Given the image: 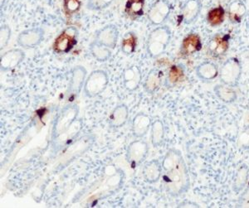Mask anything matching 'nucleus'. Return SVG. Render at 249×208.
Listing matches in <instances>:
<instances>
[{
	"instance_id": "obj_1",
	"label": "nucleus",
	"mask_w": 249,
	"mask_h": 208,
	"mask_svg": "<svg viewBox=\"0 0 249 208\" xmlns=\"http://www.w3.org/2000/svg\"><path fill=\"white\" fill-rule=\"evenodd\" d=\"M164 172L163 180L168 193L177 197L190 189V178L186 163L182 153L171 149L166 153L161 163Z\"/></svg>"
},
{
	"instance_id": "obj_2",
	"label": "nucleus",
	"mask_w": 249,
	"mask_h": 208,
	"mask_svg": "<svg viewBox=\"0 0 249 208\" xmlns=\"http://www.w3.org/2000/svg\"><path fill=\"white\" fill-rule=\"evenodd\" d=\"M171 38V31L167 26L154 29L148 37L147 52L152 57L160 56L166 50Z\"/></svg>"
},
{
	"instance_id": "obj_3",
	"label": "nucleus",
	"mask_w": 249,
	"mask_h": 208,
	"mask_svg": "<svg viewBox=\"0 0 249 208\" xmlns=\"http://www.w3.org/2000/svg\"><path fill=\"white\" fill-rule=\"evenodd\" d=\"M219 79L223 84L231 87L238 86L242 76V66L238 59L230 57L226 60L219 70Z\"/></svg>"
},
{
	"instance_id": "obj_4",
	"label": "nucleus",
	"mask_w": 249,
	"mask_h": 208,
	"mask_svg": "<svg viewBox=\"0 0 249 208\" xmlns=\"http://www.w3.org/2000/svg\"><path fill=\"white\" fill-rule=\"evenodd\" d=\"M109 78L106 71L102 70H93L86 80L84 92L88 97H95L102 94L107 87Z\"/></svg>"
},
{
	"instance_id": "obj_5",
	"label": "nucleus",
	"mask_w": 249,
	"mask_h": 208,
	"mask_svg": "<svg viewBox=\"0 0 249 208\" xmlns=\"http://www.w3.org/2000/svg\"><path fill=\"white\" fill-rule=\"evenodd\" d=\"M78 106L75 104L68 105L62 110L54 125L53 134L56 138L65 133L72 125L78 116Z\"/></svg>"
},
{
	"instance_id": "obj_6",
	"label": "nucleus",
	"mask_w": 249,
	"mask_h": 208,
	"mask_svg": "<svg viewBox=\"0 0 249 208\" xmlns=\"http://www.w3.org/2000/svg\"><path fill=\"white\" fill-rule=\"evenodd\" d=\"M77 30L74 27H68L60 34L54 42V51L57 53H68L77 43Z\"/></svg>"
},
{
	"instance_id": "obj_7",
	"label": "nucleus",
	"mask_w": 249,
	"mask_h": 208,
	"mask_svg": "<svg viewBox=\"0 0 249 208\" xmlns=\"http://www.w3.org/2000/svg\"><path fill=\"white\" fill-rule=\"evenodd\" d=\"M149 147L143 140L133 141L129 144L126 152V159L133 168L142 164L147 157Z\"/></svg>"
},
{
	"instance_id": "obj_8",
	"label": "nucleus",
	"mask_w": 249,
	"mask_h": 208,
	"mask_svg": "<svg viewBox=\"0 0 249 208\" xmlns=\"http://www.w3.org/2000/svg\"><path fill=\"white\" fill-rule=\"evenodd\" d=\"M171 11V6L167 0H156L150 7L148 18L154 25H160L167 19Z\"/></svg>"
},
{
	"instance_id": "obj_9",
	"label": "nucleus",
	"mask_w": 249,
	"mask_h": 208,
	"mask_svg": "<svg viewBox=\"0 0 249 208\" xmlns=\"http://www.w3.org/2000/svg\"><path fill=\"white\" fill-rule=\"evenodd\" d=\"M230 48L229 35L222 33L216 34L210 38L208 43V52L213 57H222L227 53Z\"/></svg>"
},
{
	"instance_id": "obj_10",
	"label": "nucleus",
	"mask_w": 249,
	"mask_h": 208,
	"mask_svg": "<svg viewBox=\"0 0 249 208\" xmlns=\"http://www.w3.org/2000/svg\"><path fill=\"white\" fill-rule=\"evenodd\" d=\"M44 31L42 28H34L22 32L18 37V43L24 48H35L43 41Z\"/></svg>"
},
{
	"instance_id": "obj_11",
	"label": "nucleus",
	"mask_w": 249,
	"mask_h": 208,
	"mask_svg": "<svg viewBox=\"0 0 249 208\" xmlns=\"http://www.w3.org/2000/svg\"><path fill=\"white\" fill-rule=\"evenodd\" d=\"M24 52L21 49H12L1 56V71H9L19 65L24 59Z\"/></svg>"
},
{
	"instance_id": "obj_12",
	"label": "nucleus",
	"mask_w": 249,
	"mask_h": 208,
	"mask_svg": "<svg viewBox=\"0 0 249 208\" xmlns=\"http://www.w3.org/2000/svg\"><path fill=\"white\" fill-rule=\"evenodd\" d=\"M87 70L84 67L77 66L74 68L71 73V81L68 87V95L69 96H76L79 95L82 87H84Z\"/></svg>"
},
{
	"instance_id": "obj_13",
	"label": "nucleus",
	"mask_w": 249,
	"mask_h": 208,
	"mask_svg": "<svg viewBox=\"0 0 249 208\" xmlns=\"http://www.w3.org/2000/svg\"><path fill=\"white\" fill-rule=\"evenodd\" d=\"M119 32L116 26L109 24L102 28L96 34V42L109 48L116 47V42L118 40Z\"/></svg>"
},
{
	"instance_id": "obj_14",
	"label": "nucleus",
	"mask_w": 249,
	"mask_h": 208,
	"mask_svg": "<svg viewBox=\"0 0 249 208\" xmlns=\"http://www.w3.org/2000/svg\"><path fill=\"white\" fill-rule=\"evenodd\" d=\"M202 9V3L200 0H187L182 7V18L185 24L194 23Z\"/></svg>"
},
{
	"instance_id": "obj_15",
	"label": "nucleus",
	"mask_w": 249,
	"mask_h": 208,
	"mask_svg": "<svg viewBox=\"0 0 249 208\" xmlns=\"http://www.w3.org/2000/svg\"><path fill=\"white\" fill-rule=\"evenodd\" d=\"M219 74L218 66L215 63L206 61L196 68V76L200 81L210 82L213 81Z\"/></svg>"
},
{
	"instance_id": "obj_16",
	"label": "nucleus",
	"mask_w": 249,
	"mask_h": 208,
	"mask_svg": "<svg viewBox=\"0 0 249 208\" xmlns=\"http://www.w3.org/2000/svg\"><path fill=\"white\" fill-rule=\"evenodd\" d=\"M152 122L150 116L144 113H139L132 121V132L136 138H142L147 134Z\"/></svg>"
},
{
	"instance_id": "obj_17",
	"label": "nucleus",
	"mask_w": 249,
	"mask_h": 208,
	"mask_svg": "<svg viewBox=\"0 0 249 208\" xmlns=\"http://www.w3.org/2000/svg\"><path fill=\"white\" fill-rule=\"evenodd\" d=\"M142 82V73L138 67L132 66L125 69L123 73V83L124 87L130 91H134L139 87Z\"/></svg>"
},
{
	"instance_id": "obj_18",
	"label": "nucleus",
	"mask_w": 249,
	"mask_h": 208,
	"mask_svg": "<svg viewBox=\"0 0 249 208\" xmlns=\"http://www.w3.org/2000/svg\"><path fill=\"white\" fill-rule=\"evenodd\" d=\"M162 172H163V169H162L161 164L157 159H153L145 163L142 174L144 180L147 183H155L160 180V178L161 177Z\"/></svg>"
},
{
	"instance_id": "obj_19",
	"label": "nucleus",
	"mask_w": 249,
	"mask_h": 208,
	"mask_svg": "<svg viewBox=\"0 0 249 208\" xmlns=\"http://www.w3.org/2000/svg\"><path fill=\"white\" fill-rule=\"evenodd\" d=\"M247 13V7L245 3L241 0H234L230 3L228 7V16L232 23H239L244 19Z\"/></svg>"
},
{
	"instance_id": "obj_20",
	"label": "nucleus",
	"mask_w": 249,
	"mask_h": 208,
	"mask_svg": "<svg viewBox=\"0 0 249 208\" xmlns=\"http://www.w3.org/2000/svg\"><path fill=\"white\" fill-rule=\"evenodd\" d=\"M202 43L200 37L196 34L188 35L182 42L181 53L184 56H190L200 51Z\"/></svg>"
},
{
	"instance_id": "obj_21",
	"label": "nucleus",
	"mask_w": 249,
	"mask_h": 208,
	"mask_svg": "<svg viewBox=\"0 0 249 208\" xmlns=\"http://www.w3.org/2000/svg\"><path fill=\"white\" fill-rule=\"evenodd\" d=\"M129 110L124 104H121L116 107L110 114L109 118V124L112 128H120L123 126L128 120Z\"/></svg>"
},
{
	"instance_id": "obj_22",
	"label": "nucleus",
	"mask_w": 249,
	"mask_h": 208,
	"mask_svg": "<svg viewBox=\"0 0 249 208\" xmlns=\"http://www.w3.org/2000/svg\"><path fill=\"white\" fill-rule=\"evenodd\" d=\"M162 72L158 69L150 70L144 80V88L146 92L153 94L161 87Z\"/></svg>"
},
{
	"instance_id": "obj_23",
	"label": "nucleus",
	"mask_w": 249,
	"mask_h": 208,
	"mask_svg": "<svg viewBox=\"0 0 249 208\" xmlns=\"http://www.w3.org/2000/svg\"><path fill=\"white\" fill-rule=\"evenodd\" d=\"M213 90H214L216 96L220 100L221 102L226 103V104L233 103L238 98L237 92L232 89V87L223 84V83L217 85Z\"/></svg>"
},
{
	"instance_id": "obj_24",
	"label": "nucleus",
	"mask_w": 249,
	"mask_h": 208,
	"mask_svg": "<svg viewBox=\"0 0 249 208\" xmlns=\"http://www.w3.org/2000/svg\"><path fill=\"white\" fill-rule=\"evenodd\" d=\"M150 139L154 147H160L164 143V126L160 120H156L151 124Z\"/></svg>"
},
{
	"instance_id": "obj_25",
	"label": "nucleus",
	"mask_w": 249,
	"mask_h": 208,
	"mask_svg": "<svg viewBox=\"0 0 249 208\" xmlns=\"http://www.w3.org/2000/svg\"><path fill=\"white\" fill-rule=\"evenodd\" d=\"M249 177V168L244 164L238 169L232 183V189L236 193H239L246 187Z\"/></svg>"
},
{
	"instance_id": "obj_26",
	"label": "nucleus",
	"mask_w": 249,
	"mask_h": 208,
	"mask_svg": "<svg viewBox=\"0 0 249 208\" xmlns=\"http://www.w3.org/2000/svg\"><path fill=\"white\" fill-rule=\"evenodd\" d=\"M90 51H91V55L99 62L107 61L111 55L110 48L102 45L96 41L91 42L90 44Z\"/></svg>"
},
{
	"instance_id": "obj_27",
	"label": "nucleus",
	"mask_w": 249,
	"mask_h": 208,
	"mask_svg": "<svg viewBox=\"0 0 249 208\" xmlns=\"http://www.w3.org/2000/svg\"><path fill=\"white\" fill-rule=\"evenodd\" d=\"M225 11L222 7H217L211 9L207 15V21L213 28H216L224 23Z\"/></svg>"
},
{
	"instance_id": "obj_28",
	"label": "nucleus",
	"mask_w": 249,
	"mask_h": 208,
	"mask_svg": "<svg viewBox=\"0 0 249 208\" xmlns=\"http://www.w3.org/2000/svg\"><path fill=\"white\" fill-rule=\"evenodd\" d=\"M137 37L133 32L124 34L122 41V50L125 55H130L136 50Z\"/></svg>"
},
{
	"instance_id": "obj_29",
	"label": "nucleus",
	"mask_w": 249,
	"mask_h": 208,
	"mask_svg": "<svg viewBox=\"0 0 249 208\" xmlns=\"http://www.w3.org/2000/svg\"><path fill=\"white\" fill-rule=\"evenodd\" d=\"M144 0H127L125 12L131 17H137L142 15L144 9Z\"/></svg>"
},
{
	"instance_id": "obj_30",
	"label": "nucleus",
	"mask_w": 249,
	"mask_h": 208,
	"mask_svg": "<svg viewBox=\"0 0 249 208\" xmlns=\"http://www.w3.org/2000/svg\"><path fill=\"white\" fill-rule=\"evenodd\" d=\"M183 78H184L183 68L179 66H173L169 71V76H168L167 79L170 84L172 86L178 84V82H181Z\"/></svg>"
},
{
	"instance_id": "obj_31",
	"label": "nucleus",
	"mask_w": 249,
	"mask_h": 208,
	"mask_svg": "<svg viewBox=\"0 0 249 208\" xmlns=\"http://www.w3.org/2000/svg\"><path fill=\"white\" fill-rule=\"evenodd\" d=\"M11 37V29L9 26L3 25L0 28V49L3 50L8 45Z\"/></svg>"
},
{
	"instance_id": "obj_32",
	"label": "nucleus",
	"mask_w": 249,
	"mask_h": 208,
	"mask_svg": "<svg viewBox=\"0 0 249 208\" xmlns=\"http://www.w3.org/2000/svg\"><path fill=\"white\" fill-rule=\"evenodd\" d=\"M237 145L241 149H249V125L238 135Z\"/></svg>"
},
{
	"instance_id": "obj_33",
	"label": "nucleus",
	"mask_w": 249,
	"mask_h": 208,
	"mask_svg": "<svg viewBox=\"0 0 249 208\" xmlns=\"http://www.w3.org/2000/svg\"><path fill=\"white\" fill-rule=\"evenodd\" d=\"M84 0H64V9L68 14H72L78 11Z\"/></svg>"
},
{
	"instance_id": "obj_34",
	"label": "nucleus",
	"mask_w": 249,
	"mask_h": 208,
	"mask_svg": "<svg viewBox=\"0 0 249 208\" xmlns=\"http://www.w3.org/2000/svg\"><path fill=\"white\" fill-rule=\"evenodd\" d=\"M113 0H88V8L91 10H102L107 8Z\"/></svg>"
},
{
	"instance_id": "obj_35",
	"label": "nucleus",
	"mask_w": 249,
	"mask_h": 208,
	"mask_svg": "<svg viewBox=\"0 0 249 208\" xmlns=\"http://www.w3.org/2000/svg\"><path fill=\"white\" fill-rule=\"evenodd\" d=\"M238 206L240 208H249V187L241 194L238 199Z\"/></svg>"
},
{
	"instance_id": "obj_36",
	"label": "nucleus",
	"mask_w": 249,
	"mask_h": 208,
	"mask_svg": "<svg viewBox=\"0 0 249 208\" xmlns=\"http://www.w3.org/2000/svg\"><path fill=\"white\" fill-rule=\"evenodd\" d=\"M4 1H5V0H1V1H0V5H1V7H3V3H4Z\"/></svg>"
},
{
	"instance_id": "obj_37",
	"label": "nucleus",
	"mask_w": 249,
	"mask_h": 208,
	"mask_svg": "<svg viewBox=\"0 0 249 208\" xmlns=\"http://www.w3.org/2000/svg\"></svg>"
}]
</instances>
